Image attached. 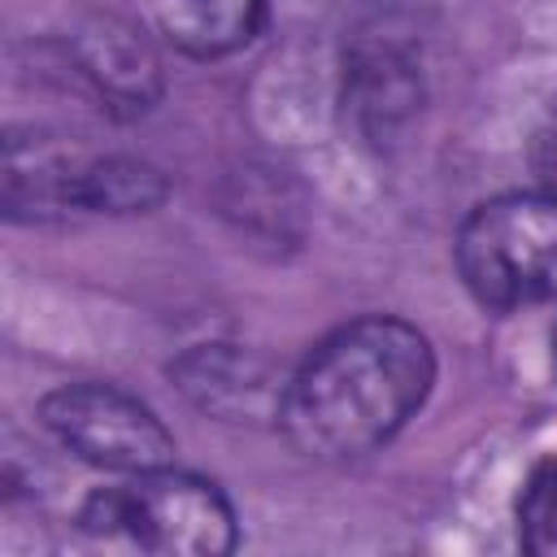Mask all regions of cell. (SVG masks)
<instances>
[{
    "label": "cell",
    "mask_w": 557,
    "mask_h": 557,
    "mask_svg": "<svg viewBox=\"0 0 557 557\" xmlns=\"http://www.w3.org/2000/svg\"><path fill=\"white\" fill-rule=\"evenodd\" d=\"M457 270L470 296L500 313L557 300V196L483 200L457 231Z\"/></svg>",
    "instance_id": "7a4b0ae2"
},
{
    "label": "cell",
    "mask_w": 557,
    "mask_h": 557,
    "mask_svg": "<svg viewBox=\"0 0 557 557\" xmlns=\"http://www.w3.org/2000/svg\"><path fill=\"white\" fill-rule=\"evenodd\" d=\"M61 61L91 100L113 117H139L161 96V61L144 30L113 13H91L61 35Z\"/></svg>",
    "instance_id": "5b68a950"
},
{
    "label": "cell",
    "mask_w": 557,
    "mask_h": 557,
    "mask_svg": "<svg viewBox=\"0 0 557 557\" xmlns=\"http://www.w3.org/2000/svg\"><path fill=\"white\" fill-rule=\"evenodd\" d=\"M531 170H535L540 191H553V196H557V104H553L548 117L535 126V139H531Z\"/></svg>",
    "instance_id": "30bf717a"
},
{
    "label": "cell",
    "mask_w": 557,
    "mask_h": 557,
    "mask_svg": "<svg viewBox=\"0 0 557 557\" xmlns=\"http://www.w3.org/2000/svg\"><path fill=\"white\" fill-rule=\"evenodd\" d=\"M157 30L187 57H231L257 39L265 0H148Z\"/></svg>",
    "instance_id": "52a82bcc"
},
{
    "label": "cell",
    "mask_w": 557,
    "mask_h": 557,
    "mask_svg": "<svg viewBox=\"0 0 557 557\" xmlns=\"http://www.w3.org/2000/svg\"><path fill=\"white\" fill-rule=\"evenodd\" d=\"M418 100V78H413V65L405 57H396L392 48H374L370 57L357 61L352 70V104L357 113L387 131L400 113H409Z\"/></svg>",
    "instance_id": "ba28073f"
},
{
    "label": "cell",
    "mask_w": 557,
    "mask_h": 557,
    "mask_svg": "<svg viewBox=\"0 0 557 557\" xmlns=\"http://www.w3.org/2000/svg\"><path fill=\"white\" fill-rule=\"evenodd\" d=\"M431 387V339L405 318L366 313L322 335L287 374L278 426L313 461H357L392 444Z\"/></svg>",
    "instance_id": "6da1fadb"
},
{
    "label": "cell",
    "mask_w": 557,
    "mask_h": 557,
    "mask_svg": "<svg viewBox=\"0 0 557 557\" xmlns=\"http://www.w3.org/2000/svg\"><path fill=\"white\" fill-rule=\"evenodd\" d=\"M78 522L96 535H126L165 557H222L239 540L222 487L174 466L126 474V483L91 492Z\"/></svg>",
    "instance_id": "3957f363"
},
{
    "label": "cell",
    "mask_w": 557,
    "mask_h": 557,
    "mask_svg": "<svg viewBox=\"0 0 557 557\" xmlns=\"http://www.w3.org/2000/svg\"><path fill=\"white\" fill-rule=\"evenodd\" d=\"M518 535L535 557H557V457L535 466L518 496Z\"/></svg>",
    "instance_id": "9c48e42d"
},
{
    "label": "cell",
    "mask_w": 557,
    "mask_h": 557,
    "mask_svg": "<svg viewBox=\"0 0 557 557\" xmlns=\"http://www.w3.org/2000/svg\"><path fill=\"white\" fill-rule=\"evenodd\" d=\"M553 366H557V331H553Z\"/></svg>",
    "instance_id": "8fae6325"
},
{
    "label": "cell",
    "mask_w": 557,
    "mask_h": 557,
    "mask_svg": "<svg viewBox=\"0 0 557 557\" xmlns=\"http://www.w3.org/2000/svg\"><path fill=\"white\" fill-rule=\"evenodd\" d=\"M44 426L87 466L144 474L174 466V435L131 392L113 383H65L44 396Z\"/></svg>",
    "instance_id": "277c9868"
},
{
    "label": "cell",
    "mask_w": 557,
    "mask_h": 557,
    "mask_svg": "<svg viewBox=\"0 0 557 557\" xmlns=\"http://www.w3.org/2000/svg\"><path fill=\"white\" fill-rule=\"evenodd\" d=\"M174 374L183 379V392L200 409H213L231 422H244L257 413L278 418V400H283V383H287V379H274L265 370V361H257L239 348H226V344H205V348L187 352L174 366Z\"/></svg>",
    "instance_id": "8992f818"
}]
</instances>
